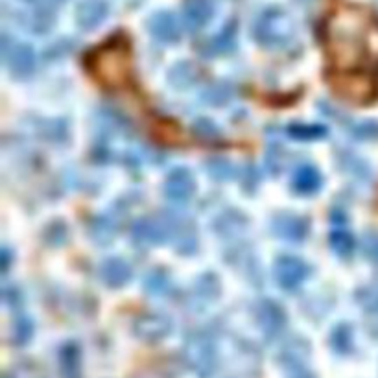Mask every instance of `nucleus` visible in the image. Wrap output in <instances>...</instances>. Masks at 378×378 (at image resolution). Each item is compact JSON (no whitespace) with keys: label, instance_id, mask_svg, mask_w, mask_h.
<instances>
[{"label":"nucleus","instance_id":"obj_1","mask_svg":"<svg viewBox=\"0 0 378 378\" xmlns=\"http://www.w3.org/2000/svg\"><path fill=\"white\" fill-rule=\"evenodd\" d=\"M323 42L332 69L378 74V17L360 6H342L326 17Z\"/></svg>","mask_w":378,"mask_h":378},{"label":"nucleus","instance_id":"obj_2","mask_svg":"<svg viewBox=\"0 0 378 378\" xmlns=\"http://www.w3.org/2000/svg\"><path fill=\"white\" fill-rule=\"evenodd\" d=\"M87 67L105 89H120L132 76V52L124 39H109L87 59Z\"/></svg>","mask_w":378,"mask_h":378},{"label":"nucleus","instance_id":"obj_3","mask_svg":"<svg viewBox=\"0 0 378 378\" xmlns=\"http://www.w3.org/2000/svg\"><path fill=\"white\" fill-rule=\"evenodd\" d=\"M253 33L262 47L284 48L294 41L295 24L286 13L269 11V13L260 17V21L255 24Z\"/></svg>","mask_w":378,"mask_h":378},{"label":"nucleus","instance_id":"obj_4","mask_svg":"<svg viewBox=\"0 0 378 378\" xmlns=\"http://www.w3.org/2000/svg\"><path fill=\"white\" fill-rule=\"evenodd\" d=\"M2 61L6 69L15 78H26L36 67V56L32 48L22 42H10L6 37L2 41Z\"/></svg>","mask_w":378,"mask_h":378},{"label":"nucleus","instance_id":"obj_5","mask_svg":"<svg viewBox=\"0 0 378 378\" xmlns=\"http://www.w3.org/2000/svg\"><path fill=\"white\" fill-rule=\"evenodd\" d=\"M173 231H175V221H170L168 218H141L133 226V238L139 244L152 246L168 240Z\"/></svg>","mask_w":378,"mask_h":378},{"label":"nucleus","instance_id":"obj_6","mask_svg":"<svg viewBox=\"0 0 378 378\" xmlns=\"http://www.w3.org/2000/svg\"><path fill=\"white\" fill-rule=\"evenodd\" d=\"M275 281L281 288L295 290L299 288L301 283H305L308 277L310 268L305 260H301L292 255H284L275 262Z\"/></svg>","mask_w":378,"mask_h":378},{"label":"nucleus","instance_id":"obj_7","mask_svg":"<svg viewBox=\"0 0 378 378\" xmlns=\"http://www.w3.org/2000/svg\"><path fill=\"white\" fill-rule=\"evenodd\" d=\"M196 181L187 168H175L164 181V194L173 203H187L194 196Z\"/></svg>","mask_w":378,"mask_h":378},{"label":"nucleus","instance_id":"obj_8","mask_svg":"<svg viewBox=\"0 0 378 378\" xmlns=\"http://www.w3.org/2000/svg\"><path fill=\"white\" fill-rule=\"evenodd\" d=\"M184 354L189 358L190 365L201 375L209 373L214 365V347L207 336L190 338L184 347Z\"/></svg>","mask_w":378,"mask_h":378},{"label":"nucleus","instance_id":"obj_9","mask_svg":"<svg viewBox=\"0 0 378 378\" xmlns=\"http://www.w3.org/2000/svg\"><path fill=\"white\" fill-rule=\"evenodd\" d=\"M133 331L142 340L157 342L161 338L168 336L172 331V321L163 314H142L135 321Z\"/></svg>","mask_w":378,"mask_h":378},{"label":"nucleus","instance_id":"obj_10","mask_svg":"<svg viewBox=\"0 0 378 378\" xmlns=\"http://www.w3.org/2000/svg\"><path fill=\"white\" fill-rule=\"evenodd\" d=\"M274 231L284 240L299 242L308 235V221L295 214H281L274 220Z\"/></svg>","mask_w":378,"mask_h":378},{"label":"nucleus","instance_id":"obj_11","mask_svg":"<svg viewBox=\"0 0 378 378\" xmlns=\"http://www.w3.org/2000/svg\"><path fill=\"white\" fill-rule=\"evenodd\" d=\"M257 320L264 332L277 334L283 331L284 323H286V314L275 301H262L257 306Z\"/></svg>","mask_w":378,"mask_h":378},{"label":"nucleus","instance_id":"obj_12","mask_svg":"<svg viewBox=\"0 0 378 378\" xmlns=\"http://www.w3.org/2000/svg\"><path fill=\"white\" fill-rule=\"evenodd\" d=\"M100 277L111 288H122L132 278V268L122 258H107L100 266Z\"/></svg>","mask_w":378,"mask_h":378},{"label":"nucleus","instance_id":"obj_13","mask_svg":"<svg viewBox=\"0 0 378 378\" xmlns=\"http://www.w3.org/2000/svg\"><path fill=\"white\" fill-rule=\"evenodd\" d=\"M292 184H294L295 192H299V194H315L321 187V175L314 166L305 164V166L295 170L294 178H292Z\"/></svg>","mask_w":378,"mask_h":378},{"label":"nucleus","instance_id":"obj_14","mask_svg":"<svg viewBox=\"0 0 378 378\" xmlns=\"http://www.w3.org/2000/svg\"><path fill=\"white\" fill-rule=\"evenodd\" d=\"M150 32L153 37H157L159 41L173 42L179 37L178 22L170 13H159L150 21Z\"/></svg>","mask_w":378,"mask_h":378},{"label":"nucleus","instance_id":"obj_15","mask_svg":"<svg viewBox=\"0 0 378 378\" xmlns=\"http://www.w3.org/2000/svg\"><path fill=\"white\" fill-rule=\"evenodd\" d=\"M184 19H187V24H189L190 30H200L210 19L209 4L203 2V0H192V2L187 6Z\"/></svg>","mask_w":378,"mask_h":378},{"label":"nucleus","instance_id":"obj_16","mask_svg":"<svg viewBox=\"0 0 378 378\" xmlns=\"http://www.w3.org/2000/svg\"><path fill=\"white\" fill-rule=\"evenodd\" d=\"M105 17V6L95 4V2H87V4L79 6L78 10V22L79 26L89 30V28H96Z\"/></svg>","mask_w":378,"mask_h":378},{"label":"nucleus","instance_id":"obj_17","mask_svg":"<svg viewBox=\"0 0 378 378\" xmlns=\"http://www.w3.org/2000/svg\"><path fill=\"white\" fill-rule=\"evenodd\" d=\"M235 41H237V36H235V28L227 26L223 32H220L216 37H212L209 41V47L205 48L210 56H218V54L231 52L235 48Z\"/></svg>","mask_w":378,"mask_h":378},{"label":"nucleus","instance_id":"obj_18","mask_svg":"<svg viewBox=\"0 0 378 378\" xmlns=\"http://www.w3.org/2000/svg\"><path fill=\"white\" fill-rule=\"evenodd\" d=\"M290 137L297 139V141H315L326 135V127L315 126V124H292L288 127Z\"/></svg>","mask_w":378,"mask_h":378},{"label":"nucleus","instance_id":"obj_19","mask_svg":"<svg viewBox=\"0 0 378 378\" xmlns=\"http://www.w3.org/2000/svg\"><path fill=\"white\" fill-rule=\"evenodd\" d=\"M329 240H331L332 251L340 257H349L354 251V238L349 231H334Z\"/></svg>","mask_w":378,"mask_h":378},{"label":"nucleus","instance_id":"obj_20","mask_svg":"<svg viewBox=\"0 0 378 378\" xmlns=\"http://www.w3.org/2000/svg\"><path fill=\"white\" fill-rule=\"evenodd\" d=\"M144 286L150 294L161 295L168 290V277L161 271V269H155L150 275H146V281H144Z\"/></svg>","mask_w":378,"mask_h":378},{"label":"nucleus","instance_id":"obj_21","mask_svg":"<svg viewBox=\"0 0 378 378\" xmlns=\"http://www.w3.org/2000/svg\"><path fill=\"white\" fill-rule=\"evenodd\" d=\"M184 69V63H181L179 67H175V69L172 70V74H170V79H172V84H175V87H187V85L194 79V74L196 69L192 67V65H187V70Z\"/></svg>","mask_w":378,"mask_h":378},{"label":"nucleus","instance_id":"obj_22","mask_svg":"<svg viewBox=\"0 0 378 378\" xmlns=\"http://www.w3.org/2000/svg\"><path fill=\"white\" fill-rule=\"evenodd\" d=\"M32 338V323L28 320H17L15 325H13V342L17 345H22V343H26L28 340Z\"/></svg>","mask_w":378,"mask_h":378},{"label":"nucleus","instance_id":"obj_23","mask_svg":"<svg viewBox=\"0 0 378 378\" xmlns=\"http://www.w3.org/2000/svg\"><path fill=\"white\" fill-rule=\"evenodd\" d=\"M358 299L363 305V308L369 310V312H375L378 314V286H371L368 290H362Z\"/></svg>","mask_w":378,"mask_h":378},{"label":"nucleus","instance_id":"obj_24","mask_svg":"<svg viewBox=\"0 0 378 378\" xmlns=\"http://www.w3.org/2000/svg\"><path fill=\"white\" fill-rule=\"evenodd\" d=\"M349 343H351V332H349V329L345 325L338 326L334 334H332V345H334V349L345 352L349 349Z\"/></svg>","mask_w":378,"mask_h":378},{"label":"nucleus","instance_id":"obj_25","mask_svg":"<svg viewBox=\"0 0 378 378\" xmlns=\"http://www.w3.org/2000/svg\"><path fill=\"white\" fill-rule=\"evenodd\" d=\"M365 253H368V257H371L373 260L378 262V235H369L365 237Z\"/></svg>","mask_w":378,"mask_h":378},{"label":"nucleus","instance_id":"obj_26","mask_svg":"<svg viewBox=\"0 0 378 378\" xmlns=\"http://www.w3.org/2000/svg\"><path fill=\"white\" fill-rule=\"evenodd\" d=\"M8 260H10V258H8V249H4V251H2V271H6V269H8Z\"/></svg>","mask_w":378,"mask_h":378}]
</instances>
